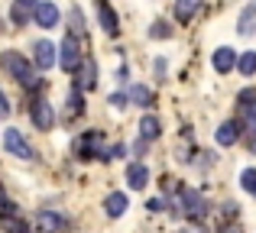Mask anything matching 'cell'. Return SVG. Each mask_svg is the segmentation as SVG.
Returning <instances> with one entry per match:
<instances>
[{
    "label": "cell",
    "mask_w": 256,
    "mask_h": 233,
    "mask_svg": "<svg viewBox=\"0 0 256 233\" xmlns=\"http://www.w3.org/2000/svg\"><path fill=\"white\" fill-rule=\"evenodd\" d=\"M0 65H4L6 75L16 78V81L23 84L26 91H39V88H42V78H39L36 71L30 68V62H26L20 52H4V55H0Z\"/></svg>",
    "instance_id": "obj_1"
},
{
    "label": "cell",
    "mask_w": 256,
    "mask_h": 233,
    "mask_svg": "<svg viewBox=\"0 0 256 233\" xmlns=\"http://www.w3.org/2000/svg\"><path fill=\"white\" fill-rule=\"evenodd\" d=\"M178 204H182V214H185L188 221H204L208 217V201L198 195V191H192V188L178 191Z\"/></svg>",
    "instance_id": "obj_2"
},
{
    "label": "cell",
    "mask_w": 256,
    "mask_h": 233,
    "mask_svg": "<svg viewBox=\"0 0 256 233\" xmlns=\"http://www.w3.org/2000/svg\"><path fill=\"white\" fill-rule=\"evenodd\" d=\"M82 62H84V58H82V45H78L75 32H72V36H65L62 45H58V65H62L65 71H78Z\"/></svg>",
    "instance_id": "obj_3"
},
{
    "label": "cell",
    "mask_w": 256,
    "mask_h": 233,
    "mask_svg": "<svg viewBox=\"0 0 256 233\" xmlns=\"http://www.w3.org/2000/svg\"><path fill=\"white\" fill-rule=\"evenodd\" d=\"M75 156L78 159H91V156H98V159H110V152L104 149V146H100V133H88V136H82L75 143Z\"/></svg>",
    "instance_id": "obj_4"
},
{
    "label": "cell",
    "mask_w": 256,
    "mask_h": 233,
    "mask_svg": "<svg viewBox=\"0 0 256 233\" xmlns=\"http://www.w3.org/2000/svg\"><path fill=\"white\" fill-rule=\"evenodd\" d=\"M30 117H32V123H36V130H52V123H56V107H52L46 97H36V101L30 104Z\"/></svg>",
    "instance_id": "obj_5"
},
{
    "label": "cell",
    "mask_w": 256,
    "mask_h": 233,
    "mask_svg": "<svg viewBox=\"0 0 256 233\" xmlns=\"http://www.w3.org/2000/svg\"><path fill=\"white\" fill-rule=\"evenodd\" d=\"M4 149L10 152V156H16V159H32V149H30V143L23 139V133L20 130H4Z\"/></svg>",
    "instance_id": "obj_6"
},
{
    "label": "cell",
    "mask_w": 256,
    "mask_h": 233,
    "mask_svg": "<svg viewBox=\"0 0 256 233\" xmlns=\"http://www.w3.org/2000/svg\"><path fill=\"white\" fill-rule=\"evenodd\" d=\"M32 16H36V26H42V29H56V23H58V6L49 3V0H39V3L32 6Z\"/></svg>",
    "instance_id": "obj_7"
},
{
    "label": "cell",
    "mask_w": 256,
    "mask_h": 233,
    "mask_svg": "<svg viewBox=\"0 0 256 233\" xmlns=\"http://www.w3.org/2000/svg\"><path fill=\"white\" fill-rule=\"evenodd\" d=\"M62 227H65V221L56 211H39L36 214V230L39 233H62Z\"/></svg>",
    "instance_id": "obj_8"
},
{
    "label": "cell",
    "mask_w": 256,
    "mask_h": 233,
    "mask_svg": "<svg viewBox=\"0 0 256 233\" xmlns=\"http://www.w3.org/2000/svg\"><path fill=\"white\" fill-rule=\"evenodd\" d=\"M240 62V55L234 49H227V45H220L218 52H214V71H220V75H227V71H234Z\"/></svg>",
    "instance_id": "obj_9"
},
{
    "label": "cell",
    "mask_w": 256,
    "mask_h": 233,
    "mask_svg": "<svg viewBox=\"0 0 256 233\" xmlns=\"http://www.w3.org/2000/svg\"><path fill=\"white\" fill-rule=\"evenodd\" d=\"M126 185H130L133 191H143L146 185H150V169H146L143 162H133L130 169H126Z\"/></svg>",
    "instance_id": "obj_10"
},
{
    "label": "cell",
    "mask_w": 256,
    "mask_h": 233,
    "mask_svg": "<svg viewBox=\"0 0 256 233\" xmlns=\"http://www.w3.org/2000/svg\"><path fill=\"white\" fill-rule=\"evenodd\" d=\"M32 52H36V65L39 68H52V65H56V45L52 42H46V39H39L36 45H32Z\"/></svg>",
    "instance_id": "obj_11"
},
{
    "label": "cell",
    "mask_w": 256,
    "mask_h": 233,
    "mask_svg": "<svg viewBox=\"0 0 256 233\" xmlns=\"http://www.w3.org/2000/svg\"><path fill=\"white\" fill-rule=\"evenodd\" d=\"M94 84H98V62H94L91 55L82 62V75H78V88L82 91H91Z\"/></svg>",
    "instance_id": "obj_12"
},
{
    "label": "cell",
    "mask_w": 256,
    "mask_h": 233,
    "mask_svg": "<svg viewBox=\"0 0 256 233\" xmlns=\"http://www.w3.org/2000/svg\"><path fill=\"white\" fill-rule=\"evenodd\" d=\"M104 211H107V217H124V211H126V195H124V191H114V195H107Z\"/></svg>",
    "instance_id": "obj_13"
},
{
    "label": "cell",
    "mask_w": 256,
    "mask_h": 233,
    "mask_svg": "<svg viewBox=\"0 0 256 233\" xmlns=\"http://www.w3.org/2000/svg\"><path fill=\"white\" fill-rule=\"evenodd\" d=\"M198 6H201V0H175V19H178V23H192Z\"/></svg>",
    "instance_id": "obj_14"
},
{
    "label": "cell",
    "mask_w": 256,
    "mask_h": 233,
    "mask_svg": "<svg viewBox=\"0 0 256 233\" xmlns=\"http://www.w3.org/2000/svg\"><path fill=\"white\" fill-rule=\"evenodd\" d=\"M159 133H162V123H159V117H152V114H146L143 120H140V136L143 139H159Z\"/></svg>",
    "instance_id": "obj_15"
},
{
    "label": "cell",
    "mask_w": 256,
    "mask_h": 233,
    "mask_svg": "<svg viewBox=\"0 0 256 233\" xmlns=\"http://www.w3.org/2000/svg\"><path fill=\"white\" fill-rule=\"evenodd\" d=\"M98 16H100V26H104L107 36H117V32H120V26H117V13H114L107 3H100V6H98Z\"/></svg>",
    "instance_id": "obj_16"
},
{
    "label": "cell",
    "mask_w": 256,
    "mask_h": 233,
    "mask_svg": "<svg viewBox=\"0 0 256 233\" xmlns=\"http://www.w3.org/2000/svg\"><path fill=\"white\" fill-rule=\"evenodd\" d=\"M237 32H240V36H253V32H256V3H253V6H246V10L240 13V19H237Z\"/></svg>",
    "instance_id": "obj_17"
},
{
    "label": "cell",
    "mask_w": 256,
    "mask_h": 233,
    "mask_svg": "<svg viewBox=\"0 0 256 233\" xmlns=\"http://www.w3.org/2000/svg\"><path fill=\"white\" fill-rule=\"evenodd\" d=\"M237 139H240V126L234 123V120H227V123L218 126V143L220 146H234Z\"/></svg>",
    "instance_id": "obj_18"
},
{
    "label": "cell",
    "mask_w": 256,
    "mask_h": 233,
    "mask_svg": "<svg viewBox=\"0 0 256 233\" xmlns=\"http://www.w3.org/2000/svg\"><path fill=\"white\" fill-rule=\"evenodd\" d=\"M130 104H136V107H152V91L146 88V84H133L130 88Z\"/></svg>",
    "instance_id": "obj_19"
},
{
    "label": "cell",
    "mask_w": 256,
    "mask_h": 233,
    "mask_svg": "<svg viewBox=\"0 0 256 233\" xmlns=\"http://www.w3.org/2000/svg\"><path fill=\"white\" fill-rule=\"evenodd\" d=\"M4 230H6V233H30V227H26V224L16 217V211H6V217H4Z\"/></svg>",
    "instance_id": "obj_20"
},
{
    "label": "cell",
    "mask_w": 256,
    "mask_h": 233,
    "mask_svg": "<svg viewBox=\"0 0 256 233\" xmlns=\"http://www.w3.org/2000/svg\"><path fill=\"white\" fill-rule=\"evenodd\" d=\"M237 71L240 75H256V52H244V55H240V62H237Z\"/></svg>",
    "instance_id": "obj_21"
},
{
    "label": "cell",
    "mask_w": 256,
    "mask_h": 233,
    "mask_svg": "<svg viewBox=\"0 0 256 233\" xmlns=\"http://www.w3.org/2000/svg\"><path fill=\"white\" fill-rule=\"evenodd\" d=\"M240 185H244L250 195H256V169H244V172H240Z\"/></svg>",
    "instance_id": "obj_22"
},
{
    "label": "cell",
    "mask_w": 256,
    "mask_h": 233,
    "mask_svg": "<svg viewBox=\"0 0 256 233\" xmlns=\"http://www.w3.org/2000/svg\"><path fill=\"white\" fill-rule=\"evenodd\" d=\"M78 110H84V101H82V88H75V91H72V97H68V117H75Z\"/></svg>",
    "instance_id": "obj_23"
},
{
    "label": "cell",
    "mask_w": 256,
    "mask_h": 233,
    "mask_svg": "<svg viewBox=\"0 0 256 233\" xmlns=\"http://www.w3.org/2000/svg\"><path fill=\"white\" fill-rule=\"evenodd\" d=\"M244 123H246V130L256 136V101L250 104V107H244Z\"/></svg>",
    "instance_id": "obj_24"
},
{
    "label": "cell",
    "mask_w": 256,
    "mask_h": 233,
    "mask_svg": "<svg viewBox=\"0 0 256 233\" xmlns=\"http://www.w3.org/2000/svg\"><path fill=\"white\" fill-rule=\"evenodd\" d=\"M150 36H152V39H169V36H172V29H169V23H162V19H159V23H152V29H150Z\"/></svg>",
    "instance_id": "obj_25"
},
{
    "label": "cell",
    "mask_w": 256,
    "mask_h": 233,
    "mask_svg": "<svg viewBox=\"0 0 256 233\" xmlns=\"http://www.w3.org/2000/svg\"><path fill=\"white\" fill-rule=\"evenodd\" d=\"M10 16H13V23H16V26H23V23H26V3H20V0H16Z\"/></svg>",
    "instance_id": "obj_26"
},
{
    "label": "cell",
    "mask_w": 256,
    "mask_h": 233,
    "mask_svg": "<svg viewBox=\"0 0 256 233\" xmlns=\"http://www.w3.org/2000/svg\"><path fill=\"white\" fill-rule=\"evenodd\" d=\"M72 32H84V16H82V10H72Z\"/></svg>",
    "instance_id": "obj_27"
},
{
    "label": "cell",
    "mask_w": 256,
    "mask_h": 233,
    "mask_svg": "<svg viewBox=\"0 0 256 233\" xmlns=\"http://www.w3.org/2000/svg\"><path fill=\"white\" fill-rule=\"evenodd\" d=\"M237 101H240V110H244V107H250V104L256 101V91H253V88H246V91H240V97H237Z\"/></svg>",
    "instance_id": "obj_28"
},
{
    "label": "cell",
    "mask_w": 256,
    "mask_h": 233,
    "mask_svg": "<svg viewBox=\"0 0 256 233\" xmlns=\"http://www.w3.org/2000/svg\"><path fill=\"white\" fill-rule=\"evenodd\" d=\"M126 101H130V94H110V107H117V110H124Z\"/></svg>",
    "instance_id": "obj_29"
},
{
    "label": "cell",
    "mask_w": 256,
    "mask_h": 233,
    "mask_svg": "<svg viewBox=\"0 0 256 233\" xmlns=\"http://www.w3.org/2000/svg\"><path fill=\"white\" fill-rule=\"evenodd\" d=\"M146 208H150V211H152V214H159V211H162V208H166V201H162V198H152V201H150V204H146Z\"/></svg>",
    "instance_id": "obj_30"
},
{
    "label": "cell",
    "mask_w": 256,
    "mask_h": 233,
    "mask_svg": "<svg viewBox=\"0 0 256 233\" xmlns=\"http://www.w3.org/2000/svg\"><path fill=\"white\" fill-rule=\"evenodd\" d=\"M6 114H10V101H6V94L0 91V117H6Z\"/></svg>",
    "instance_id": "obj_31"
},
{
    "label": "cell",
    "mask_w": 256,
    "mask_h": 233,
    "mask_svg": "<svg viewBox=\"0 0 256 233\" xmlns=\"http://www.w3.org/2000/svg\"><path fill=\"white\" fill-rule=\"evenodd\" d=\"M156 75H159V78L166 75V62H162V58H156Z\"/></svg>",
    "instance_id": "obj_32"
},
{
    "label": "cell",
    "mask_w": 256,
    "mask_h": 233,
    "mask_svg": "<svg viewBox=\"0 0 256 233\" xmlns=\"http://www.w3.org/2000/svg\"><path fill=\"white\" fill-rule=\"evenodd\" d=\"M220 233H240V227H230V224H224V227H220Z\"/></svg>",
    "instance_id": "obj_33"
},
{
    "label": "cell",
    "mask_w": 256,
    "mask_h": 233,
    "mask_svg": "<svg viewBox=\"0 0 256 233\" xmlns=\"http://www.w3.org/2000/svg\"><path fill=\"white\" fill-rule=\"evenodd\" d=\"M20 3H26V6H36V3H39V0H20Z\"/></svg>",
    "instance_id": "obj_34"
},
{
    "label": "cell",
    "mask_w": 256,
    "mask_h": 233,
    "mask_svg": "<svg viewBox=\"0 0 256 233\" xmlns=\"http://www.w3.org/2000/svg\"><path fill=\"white\" fill-rule=\"evenodd\" d=\"M4 204H6V201H4V185H0V208H4Z\"/></svg>",
    "instance_id": "obj_35"
},
{
    "label": "cell",
    "mask_w": 256,
    "mask_h": 233,
    "mask_svg": "<svg viewBox=\"0 0 256 233\" xmlns=\"http://www.w3.org/2000/svg\"><path fill=\"white\" fill-rule=\"evenodd\" d=\"M250 149H253V152H256V136H253V139H250Z\"/></svg>",
    "instance_id": "obj_36"
},
{
    "label": "cell",
    "mask_w": 256,
    "mask_h": 233,
    "mask_svg": "<svg viewBox=\"0 0 256 233\" xmlns=\"http://www.w3.org/2000/svg\"><path fill=\"white\" fill-rule=\"evenodd\" d=\"M185 233H204V230H198V227H192V230H185Z\"/></svg>",
    "instance_id": "obj_37"
}]
</instances>
